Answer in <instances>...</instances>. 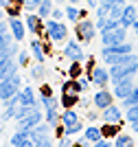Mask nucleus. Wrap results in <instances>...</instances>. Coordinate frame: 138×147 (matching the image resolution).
Listing matches in <instances>:
<instances>
[{
  "label": "nucleus",
  "instance_id": "nucleus-11",
  "mask_svg": "<svg viewBox=\"0 0 138 147\" xmlns=\"http://www.w3.org/2000/svg\"><path fill=\"white\" fill-rule=\"evenodd\" d=\"M101 121L103 123H127L123 110H120L116 103H112V105H108L105 110H101Z\"/></svg>",
  "mask_w": 138,
  "mask_h": 147
},
{
  "label": "nucleus",
  "instance_id": "nucleus-25",
  "mask_svg": "<svg viewBox=\"0 0 138 147\" xmlns=\"http://www.w3.org/2000/svg\"><path fill=\"white\" fill-rule=\"evenodd\" d=\"M77 121H81L77 108H66V110H61V123H64V125H72V123H77Z\"/></svg>",
  "mask_w": 138,
  "mask_h": 147
},
{
  "label": "nucleus",
  "instance_id": "nucleus-22",
  "mask_svg": "<svg viewBox=\"0 0 138 147\" xmlns=\"http://www.w3.org/2000/svg\"><path fill=\"white\" fill-rule=\"evenodd\" d=\"M29 138H31V129H20L18 127L11 136H9V145H11V147H18L20 143L29 141Z\"/></svg>",
  "mask_w": 138,
  "mask_h": 147
},
{
  "label": "nucleus",
  "instance_id": "nucleus-5",
  "mask_svg": "<svg viewBox=\"0 0 138 147\" xmlns=\"http://www.w3.org/2000/svg\"><path fill=\"white\" fill-rule=\"evenodd\" d=\"M127 31L125 26L120 24L116 29H108V31H101V44L103 46H114V44H120V42H127Z\"/></svg>",
  "mask_w": 138,
  "mask_h": 147
},
{
  "label": "nucleus",
  "instance_id": "nucleus-7",
  "mask_svg": "<svg viewBox=\"0 0 138 147\" xmlns=\"http://www.w3.org/2000/svg\"><path fill=\"white\" fill-rule=\"evenodd\" d=\"M88 75H90V79H92V86H96V88H108V84H112L110 68L101 66V64H96Z\"/></svg>",
  "mask_w": 138,
  "mask_h": 147
},
{
  "label": "nucleus",
  "instance_id": "nucleus-39",
  "mask_svg": "<svg viewBox=\"0 0 138 147\" xmlns=\"http://www.w3.org/2000/svg\"><path fill=\"white\" fill-rule=\"evenodd\" d=\"M18 147H35V141H31V138H29V141H24V143H20Z\"/></svg>",
  "mask_w": 138,
  "mask_h": 147
},
{
  "label": "nucleus",
  "instance_id": "nucleus-21",
  "mask_svg": "<svg viewBox=\"0 0 138 147\" xmlns=\"http://www.w3.org/2000/svg\"><path fill=\"white\" fill-rule=\"evenodd\" d=\"M44 77H46V66H44L42 61L31 64V68H29V79L31 81H44Z\"/></svg>",
  "mask_w": 138,
  "mask_h": 147
},
{
  "label": "nucleus",
  "instance_id": "nucleus-38",
  "mask_svg": "<svg viewBox=\"0 0 138 147\" xmlns=\"http://www.w3.org/2000/svg\"><path fill=\"white\" fill-rule=\"evenodd\" d=\"M85 5L90 7V9H96V7L101 5V0H85Z\"/></svg>",
  "mask_w": 138,
  "mask_h": 147
},
{
  "label": "nucleus",
  "instance_id": "nucleus-33",
  "mask_svg": "<svg viewBox=\"0 0 138 147\" xmlns=\"http://www.w3.org/2000/svg\"><path fill=\"white\" fill-rule=\"evenodd\" d=\"M50 18H53V20H66V9H59V5H55Z\"/></svg>",
  "mask_w": 138,
  "mask_h": 147
},
{
  "label": "nucleus",
  "instance_id": "nucleus-20",
  "mask_svg": "<svg viewBox=\"0 0 138 147\" xmlns=\"http://www.w3.org/2000/svg\"><path fill=\"white\" fill-rule=\"evenodd\" d=\"M101 132L105 138H110V141H114L116 136L123 132V123H103L101 125Z\"/></svg>",
  "mask_w": 138,
  "mask_h": 147
},
{
  "label": "nucleus",
  "instance_id": "nucleus-41",
  "mask_svg": "<svg viewBox=\"0 0 138 147\" xmlns=\"http://www.w3.org/2000/svg\"><path fill=\"white\" fill-rule=\"evenodd\" d=\"M79 2L81 0H68V5H77V7H79Z\"/></svg>",
  "mask_w": 138,
  "mask_h": 147
},
{
  "label": "nucleus",
  "instance_id": "nucleus-30",
  "mask_svg": "<svg viewBox=\"0 0 138 147\" xmlns=\"http://www.w3.org/2000/svg\"><path fill=\"white\" fill-rule=\"evenodd\" d=\"M31 57H33V55H31V51L20 49V53H18V64H20L22 68H26V66H29V61H31Z\"/></svg>",
  "mask_w": 138,
  "mask_h": 147
},
{
  "label": "nucleus",
  "instance_id": "nucleus-32",
  "mask_svg": "<svg viewBox=\"0 0 138 147\" xmlns=\"http://www.w3.org/2000/svg\"><path fill=\"white\" fill-rule=\"evenodd\" d=\"M85 121H88V123H96V121H101V110H96V108L92 110V108H90V110L85 112Z\"/></svg>",
  "mask_w": 138,
  "mask_h": 147
},
{
  "label": "nucleus",
  "instance_id": "nucleus-40",
  "mask_svg": "<svg viewBox=\"0 0 138 147\" xmlns=\"http://www.w3.org/2000/svg\"><path fill=\"white\" fill-rule=\"evenodd\" d=\"M129 127H132V134L138 136V123H134V125H129Z\"/></svg>",
  "mask_w": 138,
  "mask_h": 147
},
{
  "label": "nucleus",
  "instance_id": "nucleus-15",
  "mask_svg": "<svg viewBox=\"0 0 138 147\" xmlns=\"http://www.w3.org/2000/svg\"><path fill=\"white\" fill-rule=\"evenodd\" d=\"M127 53H134V44L129 42H120L114 46H101V55H127Z\"/></svg>",
  "mask_w": 138,
  "mask_h": 147
},
{
  "label": "nucleus",
  "instance_id": "nucleus-13",
  "mask_svg": "<svg viewBox=\"0 0 138 147\" xmlns=\"http://www.w3.org/2000/svg\"><path fill=\"white\" fill-rule=\"evenodd\" d=\"M29 51H31V55H33V59H35V61L46 64L48 51H46V42H42V37H33L31 44H29Z\"/></svg>",
  "mask_w": 138,
  "mask_h": 147
},
{
  "label": "nucleus",
  "instance_id": "nucleus-23",
  "mask_svg": "<svg viewBox=\"0 0 138 147\" xmlns=\"http://www.w3.org/2000/svg\"><path fill=\"white\" fill-rule=\"evenodd\" d=\"M114 147H136V141H134V136L129 132H120L118 136L114 138Z\"/></svg>",
  "mask_w": 138,
  "mask_h": 147
},
{
  "label": "nucleus",
  "instance_id": "nucleus-44",
  "mask_svg": "<svg viewBox=\"0 0 138 147\" xmlns=\"http://www.w3.org/2000/svg\"><path fill=\"white\" fill-rule=\"evenodd\" d=\"M112 147H114V145H112Z\"/></svg>",
  "mask_w": 138,
  "mask_h": 147
},
{
  "label": "nucleus",
  "instance_id": "nucleus-14",
  "mask_svg": "<svg viewBox=\"0 0 138 147\" xmlns=\"http://www.w3.org/2000/svg\"><path fill=\"white\" fill-rule=\"evenodd\" d=\"M9 29H11V33H13V37L18 40V42H22L24 37H26V33H29V29H26V22H24L20 16H13V18H9Z\"/></svg>",
  "mask_w": 138,
  "mask_h": 147
},
{
  "label": "nucleus",
  "instance_id": "nucleus-26",
  "mask_svg": "<svg viewBox=\"0 0 138 147\" xmlns=\"http://www.w3.org/2000/svg\"><path fill=\"white\" fill-rule=\"evenodd\" d=\"M53 9H55V0H42L40 7H37V13H40L42 20H48L50 13H53Z\"/></svg>",
  "mask_w": 138,
  "mask_h": 147
},
{
  "label": "nucleus",
  "instance_id": "nucleus-3",
  "mask_svg": "<svg viewBox=\"0 0 138 147\" xmlns=\"http://www.w3.org/2000/svg\"><path fill=\"white\" fill-rule=\"evenodd\" d=\"M96 31L99 29H96V24L92 22V18H81L77 24H75V37H77L81 44L88 46V44H92V40L96 37Z\"/></svg>",
  "mask_w": 138,
  "mask_h": 147
},
{
  "label": "nucleus",
  "instance_id": "nucleus-16",
  "mask_svg": "<svg viewBox=\"0 0 138 147\" xmlns=\"http://www.w3.org/2000/svg\"><path fill=\"white\" fill-rule=\"evenodd\" d=\"M18 97H20V103H22V105H35V108H37V105H42L33 86H24L22 90L18 92Z\"/></svg>",
  "mask_w": 138,
  "mask_h": 147
},
{
  "label": "nucleus",
  "instance_id": "nucleus-42",
  "mask_svg": "<svg viewBox=\"0 0 138 147\" xmlns=\"http://www.w3.org/2000/svg\"><path fill=\"white\" fill-rule=\"evenodd\" d=\"M68 0H55V5H66Z\"/></svg>",
  "mask_w": 138,
  "mask_h": 147
},
{
  "label": "nucleus",
  "instance_id": "nucleus-43",
  "mask_svg": "<svg viewBox=\"0 0 138 147\" xmlns=\"http://www.w3.org/2000/svg\"><path fill=\"white\" fill-rule=\"evenodd\" d=\"M134 33H136V35H138V22H136V24H134Z\"/></svg>",
  "mask_w": 138,
  "mask_h": 147
},
{
  "label": "nucleus",
  "instance_id": "nucleus-35",
  "mask_svg": "<svg viewBox=\"0 0 138 147\" xmlns=\"http://www.w3.org/2000/svg\"><path fill=\"white\" fill-rule=\"evenodd\" d=\"M57 147H75L72 136H61V138H57Z\"/></svg>",
  "mask_w": 138,
  "mask_h": 147
},
{
  "label": "nucleus",
  "instance_id": "nucleus-8",
  "mask_svg": "<svg viewBox=\"0 0 138 147\" xmlns=\"http://www.w3.org/2000/svg\"><path fill=\"white\" fill-rule=\"evenodd\" d=\"M24 22H26V29L33 37H40L44 33V20L40 18L37 11H26L24 13Z\"/></svg>",
  "mask_w": 138,
  "mask_h": 147
},
{
  "label": "nucleus",
  "instance_id": "nucleus-29",
  "mask_svg": "<svg viewBox=\"0 0 138 147\" xmlns=\"http://www.w3.org/2000/svg\"><path fill=\"white\" fill-rule=\"evenodd\" d=\"M120 105H123L125 110H127V108H132V105H138V86L132 90V94H129V97H125L123 101H120Z\"/></svg>",
  "mask_w": 138,
  "mask_h": 147
},
{
  "label": "nucleus",
  "instance_id": "nucleus-17",
  "mask_svg": "<svg viewBox=\"0 0 138 147\" xmlns=\"http://www.w3.org/2000/svg\"><path fill=\"white\" fill-rule=\"evenodd\" d=\"M138 22V11L134 5H125L123 9V16H120V24L125 26V29H134V24Z\"/></svg>",
  "mask_w": 138,
  "mask_h": 147
},
{
  "label": "nucleus",
  "instance_id": "nucleus-12",
  "mask_svg": "<svg viewBox=\"0 0 138 147\" xmlns=\"http://www.w3.org/2000/svg\"><path fill=\"white\" fill-rule=\"evenodd\" d=\"M42 121H44V108H37V110L33 112V114H29L26 119L15 121V127H20V129H33V127H37Z\"/></svg>",
  "mask_w": 138,
  "mask_h": 147
},
{
  "label": "nucleus",
  "instance_id": "nucleus-4",
  "mask_svg": "<svg viewBox=\"0 0 138 147\" xmlns=\"http://www.w3.org/2000/svg\"><path fill=\"white\" fill-rule=\"evenodd\" d=\"M20 90H22V75L20 73L13 77H7V79H0V99L2 101L15 97Z\"/></svg>",
  "mask_w": 138,
  "mask_h": 147
},
{
  "label": "nucleus",
  "instance_id": "nucleus-10",
  "mask_svg": "<svg viewBox=\"0 0 138 147\" xmlns=\"http://www.w3.org/2000/svg\"><path fill=\"white\" fill-rule=\"evenodd\" d=\"M20 64L18 57H0V79H7V77H13V75L20 73Z\"/></svg>",
  "mask_w": 138,
  "mask_h": 147
},
{
  "label": "nucleus",
  "instance_id": "nucleus-36",
  "mask_svg": "<svg viewBox=\"0 0 138 147\" xmlns=\"http://www.w3.org/2000/svg\"><path fill=\"white\" fill-rule=\"evenodd\" d=\"M90 145H92V143L88 141V138H85L83 134H79L77 138H75V147H90Z\"/></svg>",
  "mask_w": 138,
  "mask_h": 147
},
{
  "label": "nucleus",
  "instance_id": "nucleus-6",
  "mask_svg": "<svg viewBox=\"0 0 138 147\" xmlns=\"http://www.w3.org/2000/svg\"><path fill=\"white\" fill-rule=\"evenodd\" d=\"M114 92H112V88H96V92L92 94V108H96V110H105L108 105L114 103Z\"/></svg>",
  "mask_w": 138,
  "mask_h": 147
},
{
  "label": "nucleus",
  "instance_id": "nucleus-1",
  "mask_svg": "<svg viewBox=\"0 0 138 147\" xmlns=\"http://www.w3.org/2000/svg\"><path fill=\"white\" fill-rule=\"evenodd\" d=\"M68 33H70V29L64 20H53V18L44 20V35L53 44H64L68 40Z\"/></svg>",
  "mask_w": 138,
  "mask_h": 147
},
{
  "label": "nucleus",
  "instance_id": "nucleus-2",
  "mask_svg": "<svg viewBox=\"0 0 138 147\" xmlns=\"http://www.w3.org/2000/svg\"><path fill=\"white\" fill-rule=\"evenodd\" d=\"M85 44H81L77 40V37H68L66 42H64V46H61V55L66 57L68 61H88V55H85V51H83Z\"/></svg>",
  "mask_w": 138,
  "mask_h": 147
},
{
  "label": "nucleus",
  "instance_id": "nucleus-31",
  "mask_svg": "<svg viewBox=\"0 0 138 147\" xmlns=\"http://www.w3.org/2000/svg\"><path fill=\"white\" fill-rule=\"evenodd\" d=\"M125 121L129 123V125L138 123V105H132V108H127V112H125Z\"/></svg>",
  "mask_w": 138,
  "mask_h": 147
},
{
  "label": "nucleus",
  "instance_id": "nucleus-27",
  "mask_svg": "<svg viewBox=\"0 0 138 147\" xmlns=\"http://www.w3.org/2000/svg\"><path fill=\"white\" fill-rule=\"evenodd\" d=\"M37 108H42V105H37ZM35 105H18V112H15V121H22V119H26L29 114H33V112L37 110Z\"/></svg>",
  "mask_w": 138,
  "mask_h": 147
},
{
  "label": "nucleus",
  "instance_id": "nucleus-28",
  "mask_svg": "<svg viewBox=\"0 0 138 147\" xmlns=\"http://www.w3.org/2000/svg\"><path fill=\"white\" fill-rule=\"evenodd\" d=\"M81 75H83L81 61H70V66H68V77H70V79H79Z\"/></svg>",
  "mask_w": 138,
  "mask_h": 147
},
{
  "label": "nucleus",
  "instance_id": "nucleus-18",
  "mask_svg": "<svg viewBox=\"0 0 138 147\" xmlns=\"http://www.w3.org/2000/svg\"><path fill=\"white\" fill-rule=\"evenodd\" d=\"M61 110H66V108H79V101H81V94L77 92H61Z\"/></svg>",
  "mask_w": 138,
  "mask_h": 147
},
{
  "label": "nucleus",
  "instance_id": "nucleus-34",
  "mask_svg": "<svg viewBox=\"0 0 138 147\" xmlns=\"http://www.w3.org/2000/svg\"><path fill=\"white\" fill-rule=\"evenodd\" d=\"M22 2H24V11H37L42 0H22Z\"/></svg>",
  "mask_w": 138,
  "mask_h": 147
},
{
  "label": "nucleus",
  "instance_id": "nucleus-19",
  "mask_svg": "<svg viewBox=\"0 0 138 147\" xmlns=\"http://www.w3.org/2000/svg\"><path fill=\"white\" fill-rule=\"evenodd\" d=\"M83 136L88 138L90 143H96V141H101V138H105L101 132V125H96V123H88L83 129Z\"/></svg>",
  "mask_w": 138,
  "mask_h": 147
},
{
  "label": "nucleus",
  "instance_id": "nucleus-24",
  "mask_svg": "<svg viewBox=\"0 0 138 147\" xmlns=\"http://www.w3.org/2000/svg\"><path fill=\"white\" fill-rule=\"evenodd\" d=\"M81 18H83V9H79L77 5H68L66 7V20L70 24H77Z\"/></svg>",
  "mask_w": 138,
  "mask_h": 147
},
{
  "label": "nucleus",
  "instance_id": "nucleus-37",
  "mask_svg": "<svg viewBox=\"0 0 138 147\" xmlns=\"http://www.w3.org/2000/svg\"><path fill=\"white\" fill-rule=\"evenodd\" d=\"M112 145H114V141H110V138H101V141L92 143L90 147H112Z\"/></svg>",
  "mask_w": 138,
  "mask_h": 147
},
{
  "label": "nucleus",
  "instance_id": "nucleus-9",
  "mask_svg": "<svg viewBox=\"0 0 138 147\" xmlns=\"http://www.w3.org/2000/svg\"><path fill=\"white\" fill-rule=\"evenodd\" d=\"M134 88H136L134 77H125V79H118L116 84H112V92H114V97L120 99V101H123L125 97H129Z\"/></svg>",
  "mask_w": 138,
  "mask_h": 147
}]
</instances>
